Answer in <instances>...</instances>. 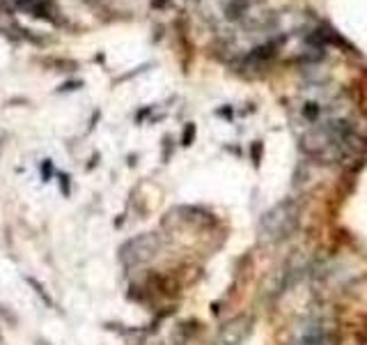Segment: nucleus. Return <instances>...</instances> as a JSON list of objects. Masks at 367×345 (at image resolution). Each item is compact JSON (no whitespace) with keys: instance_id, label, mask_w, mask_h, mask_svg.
<instances>
[{"instance_id":"nucleus-6","label":"nucleus","mask_w":367,"mask_h":345,"mask_svg":"<svg viewBox=\"0 0 367 345\" xmlns=\"http://www.w3.org/2000/svg\"><path fill=\"white\" fill-rule=\"evenodd\" d=\"M49 67H53L55 72H71V69H76V63H71V60H49Z\"/></svg>"},{"instance_id":"nucleus-5","label":"nucleus","mask_w":367,"mask_h":345,"mask_svg":"<svg viewBox=\"0 0 367 345\" xmlns=\"http://www.w3.org/2000/svg\"><path fill=\"white\" fill-rule=\"evenodd\" d=\"M326 343H328L326 327L319 320L306 322L296 332V338H294V345H326Z\"/></svg>"},{"instance_id":"nucleus-1","label":"nucleus","mask_w":367,"mask_h":345,"mask_svg":"<svg viewBox=\"0 0 367 345\" xmlns=\"http://www.w3.org/2000/svg\"><path fill=\"white\" fill-rule=\"evenodd\" d=\"M303 152L321 164H344L356 159L363 150V140L356 134L354 125L342 117H331L312 125L301 136Z\"/></svg>"},{"instance_id":"nucleus-8","label":"nucleus","mask_w":367,"mask_h":345,"mask_svg":"<svg viewBox=\"0 0 367 345\" xmlns=\"http://www.w3.org/2000/svg\"><path fill=\"white\" fill-rule=\"evenodd\" d=\"M51 173H53V166H51V161L46 159L44 166H41V177H44V179H51Z\"/></svg>"},{"instance_id":"nucleus-7","label":"nucleus","mask_w":367,"mask_h":345,"mask_svg":"<svg viewBox=\"0 0 367 345\" xmlns=\"http://www.w3.org/2000/svg\"><path fill=\"white\" fill-rule=\"evenodd\" d=\"M28 283H30V286H32V290H35V292H37V295H39V297H41V299H44V304H46V306H53V299H51V297H49V295H46V290H44V286H41V283H39V281H35V278H28Z\"/></svg>"},{"instance_id":"nucleus-12","label":"nucleus","mask_w":367,"mask_h":345,"mask_svg":"<svg viewBox=\"0 0 367 345\" xmlns=\"http://www.w3.org/2000/svg\"><path fill=\"white\" fill-rule=\"evenodd\" d=\"M0 341H3V336H0Z\"/></svg>"},{"instance_id":"nucleus-4","label":"nucleus","mask_w":367,"mask_h":345,"mask_svg":"<svg viewBox=\"0 0 367 345\" xmlns=\"http://www.w3.org/2000/svg\"><path fill=\"white\" fill-rule=\"evenodd\" d=\"M246 332H248V320L246 318H234V320H230L227 324L221 327V332H218L213 345H244Z\"/></svg>"},{"instance_id":"nucleus-3","label":"nucleus","mask_w":367,"mask_h":345,"mask_svg":"<svg viewBox=\"0 0 367 345\" xmlns=\"http://www.w3.org/2000/svg\"><path fill=\"white\" fill-rule=\"evenodd\" d=\"M159 249V239L156 235H138V237L128 239L126 244L120 249V258L124 265H140L145 260H149Z\"/></svg>"},{"instance_id":"nucleus-9","label":"nucleus","mask_w":367,"mask_h":345,"mask_svg":"<svg viewBox=\"0 0 367 345\" xmlns=\"http://www.w3.org/2000/svg\"><path fill=\"white\" fill-rule=\"evenodd\" d=\"M58 177H60V184H62V193L67 196V193H69V177H67L64 173H60Z\"/></svg>"},{"instance_id":"nucleus-11","label":"nucleus","mask_w":367,"mask_h":345,"mask_svg":"<svg viewBox=\"0 0 367 345\" xmlns=\"http://www.w3.org/2000/svg\"><path fill=\"white\" fill-rule=\"evenodd\" d=\"M156 5H163V0H156Z\"/></svg>"},{"instance_id":"nucleus-2","label":"nucleus","mask_w":367,"mask_h":345,"mask_svg":"<svg viewBox=\"0 0 367 345\" xmlns=\"http://www.w3.org/2000/svg\"><path fill=\"white\" fill-rule=\"evenodd\" d=\"M301 224V207L294 200H283L273 205L260 221V230L269 242H283L292 237Z\"/></svg>"},{"instance_id":"nucleus-10","label":"nucleus","mask_w":367,"mask_h":345,"mask_svg":"<svg viewBox=\"0 0 367 345\" xmlns=\"http://www.w3.org/2000/svg\"><path fill=\"white\" fill-rule=\"evenodd\" d=\"M80 86H83L80 81H76V83H64V86H62V90H76V88H80Z\"/></svg>"}]
</instances>
